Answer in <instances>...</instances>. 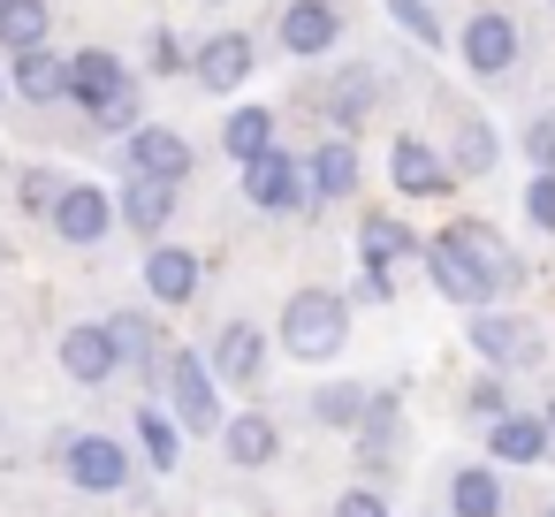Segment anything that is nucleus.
<instances>
[{
	"mask_svg": "<svg viewBox=\"0 0 555 517\" xmlns=\"http://www.w3.org/2000/svg\"><path fill=\"white\" fill-rule=\"evenodd\" d=\"M418 251H426V244H418V236H411L396 214H365V221H358V267L388 274L396 259H418Z\"/></svg>",
	"mask_w": 555,
	"mask_h": 517,
	"instance_id": "nucleus-17",
	"label": "nucleus"
},
{
	"mask_svg": "<svg viewBox=\"0 0 555 517\" xmlns=\"http://www.w3.org/2000/svg\"><path fill=\"white\" fill-rule=\"evenodd\" d=\"M244 198L259 206V214H297V206H312V168L297 160V153H267V160H251L244 168Z\"/></svg>",
	"mask_w": 555,
	"mask_h": 517,
	"instance_id": "nucleus-6",
	"label": "nucleus"
},
{
	"mask_svg": "<svg viewBox=\"0 0 555 517\" xmlns=\"http://www.w3.org/2000/svg\"><path fill=\"white\" fill-rule=\"evenodd\" d=\"M540 517H555V502H547V509H540Z\"/></svg>",
	"mask_w": 555,
	"mask_h": 517,
	"instance_id": "nucleus-42",
	"label": "nucleus"
},
{
	"mask_svg": "<svg viewBox=\"0 0 555 517\" xmlns=\"http://www.w3.org/2000/svg\"><path fill=\"white\" fill-rule=\"evenodd\" d=\"M62 471L77 494H122L130 487V449L115 434H69L62 441Z\"/></svg>",
	"mask_w": 555,
	"mask_h": 517,
	"instance_id": "nucleus-5",
	"label": "nucleus"
},
{
	"mask_svg": "<svg viewBox=\"0 0 555 517\" xmlns=\"http://www.w3.org/2000/svg\"><path fill=\"white\" fill-rule=\"evenodd\" d=\"M122 92H130V69H122L107 47H92V54H69V100H77L85 115H107Z\"/></svg>",
	"mask_w": 555,
	"mask_h": 517,
	"instance_id": "nucleus-12",
	"label": "nucleus"
},
{
	"mask_svg": "<svg viewBox=\"0 0 555 517\" xmlns=\"http://www.w3.org/2000/svg\"><path fill=\"white\" fill-rule=\"evenodd\" d=\"M388 176H396L403 198H449V191H456V168H449L426 138H396V145H388Z\"/></svg>",
	"mask_w": 555,
	"mask_h": 517,
	"instance_id": "nucleus-8",
	"label": "nucleus"
},
{
	"mask_svg": "<svg viewBox=\"0 0 555 517\" xmlns=\"http://www.w3.org/2000/svg\"><path fill=\"white\" fill-rule=\"evenodd\" d=\"M214 380H229V388H259L267 380V335L251 327V320H229L221 335H214Z\"/></svg>",
	"mask_w": 555,
	"mask_h": 517,
	"instance_id": "nucleus-9",
	"label": "nucleus"
},
{
	"mask_svg": "<svg viewBox=\"0 0 555 517\" xmlns=\"http://www.w3.org/2000/svg\"><path fill=\"white\" fill-rule=\"evenodd\" d=\"M509 62H517V24L502 9H479L464 24V69L472 77H509Z\"/></svg>",
	"mask_w": 555,
	"mask_h": 517,
	"instance_id": "nucleus-11",
	"label": "nucleus"
},
{
	"mask_svg": "<svg viewBox=\"0 0 555 517\" xmlns=\"http://www.w3.org/2000/svg\"><path fill=\"white\" fill-rule=\"evenodd\" d=\"M0 100H9V77H0Z\"/></svg>",
	"mask_w": 555,
	"mask_h": 517,
	"instance_id": "nucleus-41",
	"label": "nucleus"
},
{
	"mask_svg": "<svg viewBox=\"0 0 555 517\" xmlns=\"http://www.w3.org/2000/svg\"><path fill=\"white\" fill-rule=\"evenodd\" d=\"M312 198H358V176H365V160H358V145L350 138H327L312 160Z\"/></svg>",
	"mask_w": 555,
	"mask_h": 517,
	"instance_id": "nucleus-21",
	"label": "nucleus"
},
{
	"mask_svg": "<svg viewBox=\"0 0 555 517\" xmlns=\"http://www.w3.org/2000/svg\"><path fill=\"white\" fill-rule=\"evenodd\" d=\"M525 221L555 236V168H540V176L525 183Z\"/></svg>",
	"mask_w": 555,
	"mask_h": 517,
	"instance_id": "nucleus-33",
	"label": "nucleus"
},
{
	"mask_svg": "<svg viewBox=\"0 0 555 517\" xmlns=\"http://www.w3.org/2000/svg\"><path fill=\"white\" fill-rule=\"evenodd\" d=\"M107 342H115L122 365H153V320L145 312H115L107 320Z\"/></svg>",
	"mask_w": 555,
	"mask_h": 517,
	"instance_id": "nucleus-29",
	"label": "nucleus"
},
{
	"mask_svg": "<svg viewBox=\"0 0 555 517\" xmlns=\"http://www.w3.org/2000/svg\"><path fill=\"white\" fill-rule=\"evenodd\" d=\"M221 449H229V464L259 471V464H274V456H282V426H274L267 411H236V418L221 426Z\"/></svg>",
	"mask_w": 555,
	"mask_h": 517,
	"instance_id": "nucleus-19",
	"label": "nucleus"
},
{
	"mask_svg": "<svg viewBox=\"0 0 555 517\" xmlns=\"http://www.w3.org/2000/svg\"><path fill=\"white\" fill-rule=\"evenodd\" d=\"M358 297H365V305H388V297H396V282H388V274H373V267H358Z\"/></svg>",
	"mask_w": 555,
	"mask_h": 517,
	"instance_id": "nucleus-39",
	"label": "nucleus"
},
{
	"mask_svg": "<svg viewBox=\"0 0 555 517\" xmlns=\"http://www.w3.org/2000/svg\"><path fill=\"white\" fill-rule=\"evenodd\" d=\"M16 92H24L31 107H54V100H69V62H62L54 47H39V54H16Z\"/></svg>",
	"mask_w": 555,
	"mask_h": 517,
	"instance_id": "nucleus-23",
	"label": "nucleus"
},
{
	"mask_svg": "<svg viewBox=\"0 0 555 517\" xmlns=\"http://www.w3.org/2000/svg\"><path fill=\"white\" fill-rule=\"evenodd\" d=\"M472 418H487V426H494V418H509V403H502V380H479V388H472Z\"/></svg>",
	"mask_w": 555,
	"mask_h": 517,
	"instance_id": "nucleus-38",
	"label": "nucleus"
},
{
	"mask_svg": "<svg viewBox=\"0 0 555 517\" xmlns=\"http://www.w3.org/2000/svg\"><path fill=\"white\" fill-rule=\"evenodd\" d=\"M62 191H69V176H54V168H31V176H24V206H31L39 221H54Z\"/></svg>",
	"mask_w": 555,
	"mask_h": 517,
	"instance_id": "nucleus-32",
	"label": "nucleus"
},
{
	"mask_svg": "<svg viewBox=\"0 0 555 517\" xmlns=\"http://www.w3.org/2000/svg\"><path fill=\"white\" fill-rule=\"evenodd\" d=\"M176 198H183V183L130 176V183H122V198H115V214H122L138 236H168V221H176Z\"/></svg>",
	"mask_w": 555,
	"mask_h": 517,
	"instance_id": "nucleus-16",
	"label": "nucleus"
},
{
	"mask_svg": "<svg viewBox=\"0 0 555 517\" xmlns=\"http://www.w3.org/2000/svg\"><path fill=\"white\" fill-rule=\"evenodd\" d=\"M251 69H259V54H251V39H244V31H221V39H206V47L191 54V77H198L206 92H236Z\"/></svg>",
	"mask_w": 555,
	"mask_h": 517,
	"instance_id": "nucleus-15",
	"label": "nucleus"
},
{
	"mask_svg": "<svg viewBox=\"0 0 555 517\" xmlns=\"http://www.w3.org/2000/svg\"><path fill=\"white\" fill-rule=\"evenodd\" d=\"M138 441H145L153 471H176V456H183V426H176V411L145 403V411H138Z\"/></svg>",
	"mask_w": 555,
	"mask_h": 517,
	"instance_id": "nucleus-26",
	"label": "nucleus"
},
{
	"mask_svg": "<svg viewBox=\"0 0 555 517\" xmlns=\"http://www.w3.org/2000/svg\"><path fill=\"white\" fill-rule=\"evenodd\" d=\"M206 9H221V0H206Z\"/></svg>",
	"mask_w": 555,
	"mask_h": 517,
	"instance_id": "nucleus-43",
	"label": "nucleus"
},
{
	"mask_svg": "<svg viewBox=\"0 0 555 517\" xmlns=\"http://www.w3.org/2000/svg\"><path fill=\"white\" fill-rule=\"evenodd\" d=\"M335 517H388V502H380V487H350L335 502Z\"/></svg>",
	"mask_w": 555,
	"mask_h": 517,
	"instance_id": "nucleus-37",
	"label": "nucleus"
},
{
	"mask_svg": "<svg viewBox=\"0 0 555 517\" xmlns=\"http://www.w3.org/2000/svg\"><path fill=\"white\" fill-rule=\"evenodd\" d=\"M274 39H282V54H289V62H320V54L343 39V16L327 9V0H289Z\"/></svg>",
	"mask_w": 555,
	"mask_h": 517,
	"instance_id": "nucleus-10",
	"label": "nucleus"
},
{
	"mask_svg": "<svg viewBox=\"0 0 555 517\" xmlns=\"http://www.w3.org/2000/svg\"><path fill=\"white\" fill-rule=\"evenodd\" d=\"M365 411H373V396H365L358 380H327V388L312 396V418H320V426H358Z\"/></svg>",
	"mask_w": 555,
	"mask_h": 517,
	"instance_id": "nucleus-27",
	"label": "nucleus"
},
{
	"mask_svg": "<svg viewBox=\"0 0 555 517\" xmlns=\"http://www.w3.org/2000/svg\"><path fill=\"white\" fill-rule=\"evenodd\" d=\"M54 358H62V373H69L77 388H100L107 373H122V358H115V342H107V320H85V327H69Z\"/></svg>",
	"mask_w": 555,
	"mask_h": 517,
	"instance_id": "nucleus-14",
	"label": "nucleus"
},
{
	"mask_svg": "<svg viewBox=\"0 0 555 517\" xmlns=\"http://www.w3.org/2000/svg\"><path fill=\"white\" fill-rule=\"evenodd\" d=\"M365 100H373V85H365V77H343V85H335V122H358Z\"/></svg>",
	"mask_w": 555,
	"mask_h": 517,
	"instance_id": "nucleus-35",
	"label": "nucleus"
},
{
	"mask_svg": "<svg viewBox=\"0 0 555 517\" xmlns=\"http://www.w3.org/2000/svg\"><path fill=\"white\" fill-rule=\"evenodd\" d=\"M426 274L441 282V297L449 305H494V274H487V259L456 236V229H441V236H426Z\"/></svg>",
	"mask_w": 555,
	"mask_h": 517,
	"instance_id": "nucleus-4",
	"label": "nucleus"
},
{
	"mask_svg": "<svg viewBox=\"0 0 555 517\" xmlns=\"http://www.w3.org/2000/svg\"><path fill=\"white\" fill-rule=\"evenodd\" d=\"M456 236H464V244H472V251L487 259V274H494V289H517V282H525V267H517V259L502 251V236H494V229H479V221H456Z\"/></svg>",
	"mask_w": 555,
	"mask_h": 517,
	"instance_id": "nucleus-28",
	"label": "nucleus"
},
{
	"mask_svg": "<svg viewBox=\"0 0 555 517\" xmlns=\"http://www.w3.org/2000/svg\"><path fill=\"white\" fill-rule=\"evenodd\" d=\"M449 509H456V517H502V479H494L487 464H464V471L449 479Z\"/></svg>",
	"mask_w": 555,
	"mask_h": 517,
	"instance_id": "nucleus-25",
	"label": "nucleus"
},
{
	"mask_svg": "<svg viewBox=\"0 0 555 517\" xmlns=\"http://www.w3.org/2000/svg\"><path fill=\"white\" fill-rule=\"evenodd\" d=\"M145 297H153V305H191V297H198V259H191L183 244H153V259H145Z\"/></svg>",
	"mask_w": 555,
	"mask_h": 517,
	"instance_id": "nucleus-18",
	"label": "nucleus"
},
{
	"mask_svg": "<svg viewBox=\"0 0 555 517\" xmlns=\"http://www.w3.org/2000/svg\"><path fill=\"white\" fill-rule=\"evenodd\" d=\"M54 39V0H0V47L9 54H39Z\"/></svg>",
	"mask_w": 555,
	"mask_h": 517,
	"instance_id": "nucleus-22",
	"label": "nucleus"
},
{
	"mask_svg": "<svg viewBox=\"0 0 555 517\" xmlns=\"http://www.w3.org/2000/svg\"><path fill=\"white\" fill-rule=\"evenodd\" d=\"M160 380H168V411H176L183 434H221L229 426L221 418V380H214V365L198 350H168L160 358Z\"/></svg>",
	"mask_w": 555,
	"mask_h": 517,
	"instance_id": "nucleus-2",
	"label": "nucleus"
},
{
	"mask_svg": "<svg viewBox=\"0 0 555 517\" xmlns=\"http://www.w3.org/2000/svg\"><path fill=\"white\" fill-rule=\"evenodd\" d=\"M107 229H115V198L100 183H69L54 206V244H100Z\"/></svg>",
	"mask_w": 555,
	"mask_h": 517,
	"instance_id": "nucleus-13",
	"label": "nucleus"
},
{
	"mask_svg": "<svg viewBox=\"0 0 555 517\" xmlns=\"http://www.w3.org/2000/svg\"><path fill=\"white\" fill-rule=\"evenodd\" d=\"M540 426H547V441H555V396H547V411H540Z\"/></svg>",
	"mask_w": 555,
	"mask_h": 517,
	"instance_id": "nucleus-40",
	"label": "nucleus"
},
{
	"mask_svg": "<svg viewBox=\"0 0 555 517\" xmlns=\"http://www.w3.org/2000/svg\"><path fill=\"white\" fill-rule=\"evenodd\" d=\"M153 69H160V77H176V69H191V47H183L176 31H160V39H153Z\"/></svg>",
	"mask_w": 555,
	"mask_h": 517,
	"instance_id": "nucleus-36",
	"label": "nucleus"
},
{
	"mask_svg": "<svg viewBox=\"0 0 555 517\" xmlns=\"http://www.w3.org/2000/svg\"><path fill=\"white\" fill-rule=\"evenodd\" d=\"M221 145H229L236 168L267 160V153H274V107H236V115L221 122Z\"/></svg>",
	"mask_w": 555,
	"mask_h": 517,
	"instance_id": "nucleus-24",
	"label": "nucleus"
},
{
	"mask_svg": "<svg viewBox=\"0 0 555 517\" xmlns=\"http://www.w3.org/2000/svg\"><path fill=\"white\" fill-rule=\"evenodd\" d=\"M547 449H555V441H547L540 411H509V418L487 426V456H494V464H540Z\"/></svg>",
	"mask_w": 555,
	"mask_h": 517,
	"instance_id": "nucleus-20",
	"label": "nucleus"
},
{
	"mask_svg": "<svg viewBox=\"0 0 555 517\" xmlns=\"http://www.w3.org/2000/svg\"><path fill=\"white\" fill-rule=\"evenodd\" d=\"M343 342H350V305L335 289H297L282 305V350L297 365H327V358H343Z\"/></svg>",
	"mask_w": 555,
	"mask_h": 517,
	"instance_id": "nucleus-1",
	"label": "nucleus"
},
{
	"mask_svg": "<svg viewBox=\"0 0 555 517\" xmlns=\"http://www.w3.org/2000/svg\"><path fill=\"white\" fill-rule=\"evenodd\" d=\"M191 138L176 130V122H145L138 138H130V176H153V183H191Z\"/></svg>",
	"mask_w": 555,
	"mask_h": 517,
	"instance_id": "nucleus-7",
	"label": "nucleus"
},
{
	"mask_svg": "<svg viewBox=\"0 0 555 517\" xmlns=\"http://www.w3.org/2000/svg\"><path fill=\"white\" fill-rule=\"evenodd\" d=\"M472 350L494 373H525V365L547 358V327L525 320V312H472Z\"/></svg>",
	"mask_w": 555,
	"mask_h": 517,
	"instance_id": "nucleus-3",
	"label": "nucleus"
},
{
	"mask_svg": "<svg viewBox=\"0 0 555 517\" xmlns=\"http://www.w3.org/2000/svg\"><path fill=\"white\" fill-rule=\"evenodd\" d=\"M525 160H532V176L555 168V115H532L525 122Z\"/></svg>",
	"mask_w": 555,
	"mask_h": 517,
	"instance_id": "nucleus-34",
	"label": "nucleus"
},
{
	"mask_svg": "<svg viewBox=\"0 0 555 517\" xmlns=\"http://www.w3.org/2000/svg\"><path fill=\"white\" fill-rule=\"evenodd\" d=\"M388 16H396V24H403V31H411V39L426 47V54L441 47V16L426 9V0H388Z\"/></svg>",
	"mask_w": 555,
	"mask_h": 517,
	"instance_id": "nucleus-31",
	"label": "nucleus"
},
{
	"mask_svg": "<svg viewBox=\"0 0 555 517\" xmlns=\"http://www.w3.org/2000/svg\"><path fill=\"white\" fill-rule=\"evenodd\" d=\"M494 160H502L494 130H487V122H464V130H456V168H464V176H487Z\"/></svg>",
	"mask_w": 555,
	"mask_h": 517,
	"instance_id": "nucleus-30",
	"label": "nucleus"
}]
</instances>
